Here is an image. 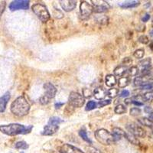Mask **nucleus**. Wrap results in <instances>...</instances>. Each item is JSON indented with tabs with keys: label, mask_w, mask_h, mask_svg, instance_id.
<instances>
[{
	"label": "nucleus",
	"mask_w": 153,
	"mask_h": 153,
	"mask_svg": "<svg viewBox=\"0 0 153 153\" xmlns=\"http://www.w3.org/2000/svg\"><path fill=\"white\" fill-rule=\"evenodd\" d=\"M136 31H139V32H143L146 30V26H145L144 25H139L136 28Z\"/></svg>",
	"instance_id": "obj_43"
},
{
	"label": "nucleus",
	"mask_w": 153,
	"mask_h": 153,
	"mask_svg": "<svg viewBox=\"0 0 153 153\" xmlns=\"http://www.w3.org/2000/svg\"><path fill=\"white\" fill-rule=\"evenodd\" d=\"M150 34H151V36H153V30L150 31Z\"/></svg>",
	"instance_id": "obj_52"
},
{
	"label": "nucleus",
	"mask_w": 153,
	"mask_h": 153,
	"mask_svg": "<svg viewBox=\"0 0 153 153\" xmlns=\"http://www.w3.org/2000/svg\"><path fill=\"white\" fill-rule=\"evenodd\" d=\"M124 137L129 142L132 144L133 145H139V139H137V137H136L135 136H133L132 134L129 133V132H126L125 135H124Z\"/></svg>",
	"instance_id": "obj_22"
},
{
	"label": "nucleus",
	"mask_w": 153,
	"mask_h": 153,
	"mask_svg": "<svg viewBox=\"0 0 153 153\" xmlns=\"http://www.w3.org/2000/svg\"><path fill=\"white\" fill-rule=\"evenodd\" d=\"M10 110L15 116L19 117H22L28 115L30 110V104L27 100L21 96L16 98L11 104Z\"/></svg>",
	"instance_id": "obj_1"
},
{
	"label": "nucleus",
	"mask_w": 153,
	"mask_h": 153,
	"mask_svg": "<svg viewBox=\"0 0 153 153\" xmlns=\"http://www.w3.org/2000/svg\"><path fill=\"white\" fill-rule=\"evenodd\" d=\"M90 152H91V153H101L99 150L97 149H94V148L90 149Z\"/></svg>",
	"instance_id": "obj_48"
},
{
	"label": "nucleus",
	"mask_w": 153,
	"mask_h": 153,
	"mask_svg": "<svg viewBox=\"0 0 153 153\" xmlns=\"http://www.w3.org/2000/svg\"><path fill=\"white\" fill-rule=\"evenodd\" d=\"M143 101L144 102H152L153 101V91L147 92L143 95Z\"/></svg>",
	"instance_id": "obj_26"
},
{
	"label": "nucleus",
	"mask_w": 153,
	"mask_h": 153,
	"mask_svg": "<svg viewBox=\"0 0 153 153\" xmlns=\"http://www.w3.org/2000/svg\"><path fill=\"white\" fill-rule=\"evenodd\" d=\"M149 19H150V15L147 13V14H146L143 18H142V21H143V22H148Z\"/></svg>",
	"instance_id": "obj_45"
},
{
	"label": "nucleus",
	"mask_w": 153,
	"mask_h": 153,
	"mask_svg": "<svg viewBox=\"0 0 153 153\" xmlns=\"http://www.w3.org/2000/svg\"><path fill=\"white\" fill-rule=\"evenodd\" d=\"M94 12V6L86 1L81 2L80 5V14L83 20H87Z\"/></svg>",
	"instance_id": "obj_7"
},
{
	"label": "nucleus",
	"mask_w": 153,
	"mask_h": 153,
	"mask_svg": "<svg viewBox=\"0 0 153 153\" xmlns=\"http://www.w3.org/2000/svg\"><path fill=\"white\" fill-rule=\"evenodd\" d=\"M79 135H80V136L82 138V139H84V141L87 142V143H89V144H90V145L92 144V141H91V139H89V137H88V136H87V132H86L85 131H84V130H80V132H79Z\"/></svg>",
	"instance_id": "obj_32"
},
{
	"label": "nucleus",
	"mask_w": 153,
	"mask_h": 153,
	"mask_svg": "<svg viewBox=\"0 0 153 153\" xmlns=\"http://www.w3.org/2000/svg\"><path fill=\"white\" fill-rule=\"evenodd\" d=\"M9 100H10V93L9 92L5 93L2 97H0V113L5 112Z\"/></svg>",
	"instance_id": "obj_14"
},
{
	"label": "nucleus",
	"mask_w": 153,
	"mask_h": 153,
	"mask_svg": "<svg viewBox=\"0 0 153 153\" xmlns=\"http://www.w3.org/2000/svg\"><path fill=\"white\" fill-rule=\"evenodd\" d=\"M114 111L117 114H123L126 112V107L123 104H119L116 106Z\"/></svg>",
	"instance_id": "obj_25"
},
{
	"label": "nucleus",
	"mask_w": 153,
	"mask_h": 153,
	"mask_svg": "<svg viewBox=\"0 0 153 153\" xmlns=\"http://www.w3.org/2000/svg\"><path fill=\"white\" fill-rule=\"evenodd\" d=\"M139 65H141L143 68H150L152 65L151 57H147V58H145V59L142 60L139 62Z\"/></svg>",
	"instance_id": "obj_24"
},
{
	"label": "nucleus",
	"mask_w": 153,
	"mask_h": 153,
	"mask_svg": "<svg viewBox=\"0 0 153 153\" xmlns=\"http://www.w3.org/2000/svg\"><path fill=\"white\" fill-rule=\"evenodd\" d=\"M126 129L129 133L132 134L136 137L145 138L146 136V131L140 126L136 123H129L126 126Z\"/></svg>",
	"instance_id": "obj_8"
},
{
	"label": "nucleus",
	"mask_w": 153,
	"mask_h": 153,
	"mask_svg": "<svg viewBox=\"0 0 153 153\" xmlns=\"http://www.w3.org/2000/svg\"><path fill=\"white\" fill-rule=\"evenodd\" d=\"M68 103L74 107L80 108L84 106L85 103V98L84 97V96L79 93L71 92L70 94L69 98H68Z\"/></svg>",
	"instance_id": "obj_6"
},
{
	"label": "nucleus",
	"mask_w": 153,
	"mask_h": 153,
	"mask_svg": "<svg viewBox=\"0 0 153 153\" xmlns=\"http://www.w3.org/2000/svg\"><path fill=\"white\" fill-rule=\"evenodd\" d=\"M63 121L61 120V118L57 117H51L50 120L48 121V124H51V125H57L58 126L60 123H61Z\"/></svg>",
	"instance_id": "obj_29"
},
{
	"label": "nucleus",
	"mask_w": 153,
	"mask_h": 153,
	"mask_svg": "<svg viewBox=\"0 0 153 153\" xmlns=\"http://www.w3.org/2000/svg\"><path fill=\"white\" fill-rule=\"evenodd\" d=\"M97 107V103L94 102V101H89L88 103H87V106H86V110L87 111H90V110H92L94 109Z\"/></svg>",
	"instance_id": "obj_35"
},
{
	"label": "nucleus",
	"mask_w": 153,
	"mask_h": 153,
	"mask_svg": "<svg viewBox=\"0 0 153 153\" xmlns=\"http://www.w3.org/2000/svg\"><path fill=\"white\" fill-rule=\"evenodd\" d=\"M94 4V12L96 13H103L107 12L110 9V6L108 3L103 0H98V1H92Z\"/></svg>",
	"instance_id": "obj_10"
},
{
	"label": "nucleus",
	"mask_w": 153,
	"mask_h": 153,
	"mask_svg": "<svg viewBox=\"0 0 153 153\" xmlns=\"http://www.w3.org/2000/svg\"><path fill=\"white\" fill-rule=\"evenodd\" d=\"M127 72V68L123 66L122 65H120V66L117 67V68L114 69V75L117 76H123V75L125 74Z\"/></svg>",
	"instance_id": "obj_20"
},
{
	"label": "nucleus",
	"mask_w": 153,
	"mask_h": 153,
	"mask_svg": "<svg viewBox=\"0 0 153 153\" xmlns=\"http://www.w3.org/2000/svg\"><path fill=\"white\" fill-rule=\"evenodd\" d=\"M105 83L107 87H112L117 84V80L115 75L113 74H108L106 76V80H105Z\"/></svg>",
	"instance_id": "obj_18"
},
{
	"label": "nucleus",
	"mask_w": 153,
	"mask_h": 153,
	"mask_svg": "<svg viewBox=\"0 0 153 153\" xmlns=\"http://www.w3.org/2000/svg\"><path fill=\"white\" fill-rule=\"evenodd\" d=\"M15 147L18 149H27L28 148V145L27 144L25 141H19L18 143H16L15 145Z\"/></svg>",
	"instance_id": "obj_27"
},
{
	"label": "nucleus",
	"mask_w": 153,
	"mask_h": 153,
	"mask_svg": "<svg viewBox=\"0 0 153 153\" xmlns=\"http://www.w3.org/2000/svg\"><path fill=\"white\" fill-rule=\"evenodd\" d=\"M140 2L136 1V0H130V1H126L123 3L120 4V6L123 9H131V8H135L138 5H139Z\"/></svg>",
	"instance_id": "obj_17"
},
{
	"label": "nucleus",
	"mask_w": 153,
	"mask_h": 153,
	"mask_svg": "<svg viewBox=\"0 0 153 153\" xmlns=\"http://www.w3.org/2000/svg\"><path fill=\"white\" fill-rule=\"evenodd\" d=\"M132 98H130V99H129V98H128V99L125 100V103H126V104H131V103H132Z\"/></svg>",
	"instance_id": "obj_50"
},
{
	"label": "nucleus",
	"mask_w": 153,
	"mask_h": 153,
	"mask_svg": "<svg viewBox=\"0 0 153 153\" xmlns=\"http://www.w3.org/2000/svg\"><path fill=\"white\" fill-rule=\"evenodd\" d=\"M146 82L145 81L144 79L142 77V76H137V77H136L135 78V80H134V85L136 86V87H141L142 85H143L144 84H146Z\"/></svg>",
	"instance_id": "obj_31"
},
{
	"label": "nucleus",
	"mask_w": 153,
	"mask_h": 153,
	"mask_svg": "<svg viewBox=\"0 0 153 153\" xmlns=\"http://www.w3.org/2000/svg\"><path fill=\"white\" fill-rule=\"evenodd\" d=\"M31 9L36 15L37 17L40 19L42 22H47L50 19V13L45 5L42 3H36L32 5Z\"/></svg>",
	"instance_id": "obj_4"
},
{
	"label": "nucleus",
	"mask_w": 153,
	"mask_h": 153,
	"mask_svg": "<svg viewBox=\"0 0 153 153\" xmlns=\"http://www.w3.org/2000/svg\"><path fill=\"white\" fill-rule=\"evenodd\" d=\"M126 132H124L122 129L118 128V127H115L112 130V135H113V138H114L115 142H117L121 139V138L124 137Z\"/></svg>",
	"instance_id": "obj_16"
},
{
	"label": "nucleus",
	"mask_w": 153,
	"mask_h": 153,
	"mask_svg": "<svg viewBox=\"0 0 153 153\" xmlns=\"http://www.w3.org/2000/svg\"><path fill=\"white\" fill-rule=\"evenodd\" d=\"M32 126L25 127V126L19 123H11L9 125L0 126V132L7 136H16L19 134H26L31 132Z\"/></svg>",
	"instance_id": "obj_2"
},
{
	"label": "nucleus",
	"mask_w": 153,
	"mask_h": 153,
	"mask_svg": "<svg viewBox=\"0 0 153 153\" xmlns=\"http://www.w3.org/2000/svg\"><path fill=\"white\" fill-rule=\"evenodd\" d=\"M126 73L128 74L129 76H136L139 74L140 71H139V69L138 67L132 66L127 70Z\"/></svg>",
	"instance_id": "obj_23"
},
{
	"label": "nucleus",
	"mask_w": 153,
	"mask_h": 153,
	"mask_svg": "<svg viewBox=\"0 0 153 153\" xmlns=\"http://www.w3.org/2000/svg\"><path fill=\"white\" fill-rule=\"evenodd\" d=\"M111 103V100L108 99V100H103L99 101V103H97L98 107H103L105 106H107V105H110Z\"/></svg>",
	"instance_id": "obj_38"
},
{
	"label": "nucleus",
	"mask_w": 153,
	"mask_h": 153,
	"mask_svg": "<svg viewBox=\"0 0 153 153\" xmlns=\"http://www.w3.org/2000/svg\"><path fill=\"white\" fill-rule=\"evenodd\" d=\"M59 14L60 15H63V13L61 12V11L58 10L57 9H54V17L57 18V19H61L62 17H61V16H60Z\"/></svg>",
	"instance_id": "obj_42"
},
{
	"label": "nucleus",
	"mask_w": 153,
	"mask_h": 153,
	"mask_svg": "<svg viewBox=\"0 0 153 153\" xmlns=\"http://www.w3.org/2000/svg\"><path fill=\"white\" fill-rule=\"evenodd\" d=\"M130 83V78L129 76H121L118 80V85L120 88H124L127 87Z\"/></svg>",
	"instance_id": "obj_21"
},
{
	"label": "nucleus",
	"mask_w": 153,
	"mask_h": 153,
	"mask_svg": "<svg viewBox=\"0 0 153 153\" xmlns=\"http://www.w3.org/2000/svg\"><path fill=\"white\" fill-rule=\"evenodd\" d=\"M44 89H45V94L40 98V103L42 105H46L50 103L51 100L55 97L57 89L49 82L44 84Z\"/></svg>",
	"instance_id": "obj_5"
},
{
	"label": "nucleus",
	"mask_w": 153,
	"mask_h": 153,
	"mask_svg": "<svg viewBox=\"0 0 153 153\" xmlns=\"http://www.w3.org/2000/svg\"><path fill=\"white\" fill-rule=\"evenodd\" d=\"M138 122H139V123L141 124L142 126L149 127L150 129H153V121H152V120H149V118H146V117H141V118L138 119Z\"/></svg>",
	"instance_id": "obj_19"
},
{
	"label": "nucleus",
	"mask_w": 153,
	"mask_h": 153,
	"mask_svg": "<svg viewBox=\"0 0 153 153\" xmlns=\"http://www.w3.org/2000/svg\"><path fill=\"white\" fill-rule=\"evenodd\" d=\"M132 104H134V105H136V106H143V102H139V101H136V100L132 101Z\"/></svg>",
	"instance_id": "obj_47"
},
{
	"label": "nucleus",
	"mask_w": 153,
	"mask_h": 153,
	"mask_svg": "<svg viewBox=\"0 0 153 153\" xmlns=\"http://www.w3.org/2000/svg\"><path fill=\"white\" fill-rule=\"evenodd\" d=\"M63 105H64V103H56L55 105H54V106H55L56 109H59V108H61Z\"/></svg>",
	"instance_id": "obj_49"
},
{
	"label": "nucleus",
	"mask_w": 153,
	"mask_h": 153,
	"mask_svg": "<svg viewBox=\"0 0 153 153\" xmlns=\"http://www.w3.org/2000/svg\"><path fill=\"white\" fill-rule=\"evenodd\" d=\"M145 55V51L144 49L143 48H139V49H137L136 51H135V52H134L133 54V56L136 58H137V59H141V58H143V57H144Z\"/></svg>",
	"instance_id": "obj_28"
},
{
	"label": "nucleus",
	"mask_w": 153,
	"mask_h": 153,
	"mask_svg": "<svg viewBox=\"0 0 153 153\" xmlns=\"http://www.w3.org/2000/svg\"><path fill=\"white\" fill-rule=\"evenodd\" d=\"M5 6H6V2L5 1H2L0 2V19L2 17V14H3L4 11H5Z\"/></svg>",
	"instance_id": "obj_40"
},
{
	"label": "nucleus",
	"mask_w": 153,
	"mask_h": 153,
	"mask_svg": "<svg viewBox=\"0 0 153 153\" xmlns=\"http://www.w3.org/2000/svg\"><path fill=\"white\" fill-rule=\"evenodd\" d=\"M107 95V91L103 87H97L94 91V97L98 100H103Z\"/></svg>",
	"instance_id": "obj_15"
},
{
	"label": "nucleus",
	"mask_w": 153,
	"mask_h": 153,
	"mask_svg": "<svg viewBox=\"0 0 153 153\" xmlns=\"http://www.w3.org/2000/svg\"><path fill=\"white\" fill-rule=\"evenodd\" d=\"M139 42L140 43L143 44V45H147L149 42V37L147 35H143L139 37Z\"/></svg>",
	"instance_id": "obj_37"
},
{
	"label": "nucleus",
	"mask_w": 153,
	"mask_h": 153,
	"mask_svg": "<svg viewBox=\"0 0 153 153\" xmlns=\"http://www.w3.org/2000/svg\"><path fill=\"white\" fill-rule=\"evenodd\" d=\"M152 111L153 110H152V109L151 106H147L144 108V112L146 113H149V114H150V113H151Z\"/></svg>",
	"instance_id": "obj_46"
},
{
	"label": "nucleus",
	"mask_w": 153,
	"mask_h": 153,
	"mask_svg": "<svg viewBox=\"0 0 153 153\" xmlns=\"http://www.w3.org/2000/svg\"><path fill=\"white\" fill-rule=\"evenodd\" d=\"M91 95H92V94H91V91L89 89H84V91H83V96H84V97H85L86 98H89L91 97Z\"/></svg>",
	"instance_id": "obj_41"
},
{
	"label": "nucleus",
	"mask_w": 153,
	"mask_h": 153,
	"mask_svg": "<svg viewBox=\"0 0 153 153\" xmlns=\"http://www.w3.org/2000/svg\"><path fill=\"white\" fill-rule=\"evenodd\" d=\"M132 64V60L131 59L130 57H125L122 62V65L123 66L126 67V68H127L128 66L131 65Z\"/></svg>",
	"instance_id": "obj_39"
},
{
	"label": "nucleus",
	"mask_w": 153,
	"mask_h": 153,
	"mask_svg": "<svg viewBox=\"0 0 153 153\" xmlns=\"http://www.w3.org/2000/svg\"><path fill=\"white\" fill-rule=\"evenodd\" d=\"M59 129V126L57 125H51V124H48L47 126L44 127V129L41 132L42 136H52L54 133L57 132Z\"/></svg>",
	"instance_id": "obj_13"
},
{
	"label": "nucleus",
	"mask_w": 153,
	"mask_h": 153,
	"mask_svg": "<svg viewBox=\"0 0 153 153\" xmlns=\"http://www.w3.org/2000/svg\"><path fill=\"white\" fill-rule=\"evenodd\" d=\"M146 82H149V80H153V68H151L148 74L144 76H142Z\"/></svg>",
	"instance_id": "obj_34"
},
{
	"label": "nucleus",
	"mask_w": 153,
	"mask_h": 153,
	"mask_svg": "<svg viewBox=\"0 0 153 153\" xmlns=\"http://www.w3.org/2000/svg\"><path fill=\"white\" fill-rule=\"evenodd\" d=\"M152 24H153V19H152Z\"/></svg>",
	"instance_id": "obj_53"
},
{
	"label": "nucleus",
	"mask_w": 153,
	"mask_h": 153,
	"mask_svg": "<svg viewBox=\"0 0 153 153\" xmlns=\"http://www.w3.org/2000/svg\"><path fill=\"white\" fill-rule=\"evenodd\" d=\"M59 2L61 8L67 12L73 11L76 5V1L74 0H61Z\"/></svg>",
	"instance_id": "obj_11"
},
{
	"label": "nucleus",
	"mask_w": 153,
	"mask_h": 153,
	"mask_svg": "<svg viewBox=\"0 0 153 153\" xmlns=\"http://www.w3.org/2000/svg\"><path fill=\"white\" fill-rule=\"evenodd\" d=\"M129 95V92L128 91H123L122 92H121V94H120V97H127Z\"/></svg>",
	"instance_id": "obj_44"
},
{
	"label": "nucleus",
	"mask_w": 153,
	"mask_h": 153,
	"mask_svg": "<svg viewBox=\"0 0 153 153\" xmlns=\"http://www.w3.org/2000/svg\"><path fill=\"white\" fill-rule=\"evenodd\" d=\"M141 90L143 91H152L153 90V82H146V84L140 87Z\"/></svg>",
	"instance_id": "obj_33"
},
{
	"label": "nucleus",
	"mask_w": 153,
	"mask_h": 153,
	"mask_svg": "<svg viewBox=\"0 0 153 153\" xmlns=\"http://www.w3.org/2000/svg\"><path fill=\"white\" fill-rule=\"evenodd\" d=\"M61 153H84L80 149L70 144H64L60 149Z\"/></svg>",
	"instance_id": "obj_12"
},
{
	"label": "nucleus",
	"mask_w": 153,
	"mask_h": 153,
	"mask_svg": "<svg viewBox=\"0 0 153 153\" xmlns=\"http://www.w3.org/2000/svg\"><path fill=\"white\" fill-rule=\"evenodd\" d=\"M94 136L99 143L104 146H110L116 143L111 132L105 129H97L94 133Z\"/></svg>",
	"instance_id": "obj_3"
},
{
	"label": "nucleus",
	"mask_w": 153,
	"mask_h": 153,
	"mask_svg": "<svg viewBox=\"0 0 153 153\" xmlns=\"http://www.w3.org/2000/svg\"><path fill=\"white\" fill-rule=\"evenodd\" d=\"M119 94V90L117 88H111L107 91V96L110 98L117 97Z\"/></svg>",
	"instance_id": "obj_30"
},
{
	"label": "nucleus",
	"mask_w": 153,
	"mask_h": 153,
	"mask_svg": "<svg viewBox=\"0 0 153 153\" xmlns=\"http://www.w3.org/2000/svg\"><path fill=\"white\" fill-rule=\"evenodd\" d=\"M149 119L151 120L152 121H153V111L149 114Z\"/></svg>",
	"instance_id": "obj_51"
},
{
	"label": "nucleus",
	"mask_w": 153,
	"mask_h": 153,
	"mask_svg": "<svg viewBox=\"0 0 153 153\" xmlns=\"http://www.w3.org/2000/svg\"><path fill=\"white\" fill-rule=\"evenodd\" d=\"M29 7V1L27 0H16L9 5V9L11 11L16 10H26Z\"/></svg>",
	"instance_id": "obj_9"
},
{
	"label": "nucleus",
	"mask_w": 153,
	"mask_h": 153,
	"mask_svg": "<svg viewBox=\"0 0 153 153\" xmlns=\"http://www.w3.org/2000/svg\"><path fill=\"white\" fill-rule=\"evenodd\" d=\"M142 111L138 107H134L132 108L130 110V115L132 116V117H137L139 115L141 114Z\"/></svg>",
	"instance_id": "obj_36"
}]
</instances>
